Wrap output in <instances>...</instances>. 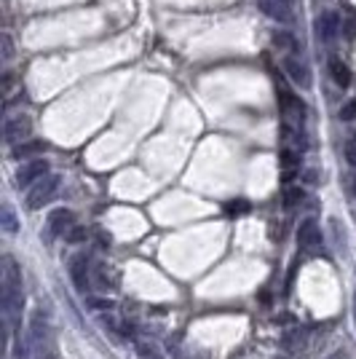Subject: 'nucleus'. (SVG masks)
Wrapping results in <instances>:
<instances>
[{
	"label": "nucleus",
	"instance_id": "f257e3e1",
	"mask_svg": "<svg viewBox=\"0 0 356 359\" xmlns=\"http://www.w3.org/2000/svg\"><path fill=\"white\" fill-rule=\"evenodd\" d=\"M21 271L17 265V260L11 255L3 258V308H6V319L11 324H17V317L24 303V290H21Z\"/></svg>",
	"mask_w": 356,
	"mask_h": 359
},
{
	"label": "nucleus",
	"instance_id": "f03ea898",
	"mask_svg": "<svg viewBox=\"0 0 356 359\" xmlns=\"http://www.w3.org/2000/svg\"><path fill=\"white\" fill-rule=\"evenodd\" d=\"M284 73H287L290 80H292L295 86H300V89H311V83H314L311 64H308V60H305V54H303L300 46L284 54Z\"/></svg>",
	"mask_w": 356,
	"mask_h": 359
},
{
	"label": "nucleus",
	"instance_id": "7ed1b4c3",
	"mask_svg": "<svg viewBox=\"0 0 356 359\" xmlns=\"http://www.w3.org/2000/svg\"><path fill=\"white\" fill-rule=\"evenodd\" d=\"M255 3L268 19L278 21L284 27L295 24V0H255Z\"/></svg>",
	"mask_w": 356,
	"mask_h": 359
},
{
	"label": "nucleus",
	"instance_id": "20e7f679",
	"mask_svg": "<svg viewBox=\"0 0 356 359\" xmlns=\"http://www.w3.org/2000/svg\"><path fill=\"white\" fill-rule=\"evenodd\" d=\"M57 188H60V177H57V175L40 177L38 182L30 188V193H27V207H30V209H40L43 204H48V201L54 199Z\"/></svg>",
	"mask_w": 356,
	"mask_h": 359
},
{
	"label": "nucleus",
	"instance_id": "39448f33",
	"mask_svg": "<svg viewBox=\"0 0 356 359\" xmlns=\"http://www.w3.org/2000/svg\"><path fill=\"white\" fill-rule=\"evenodd\" d=\"M317 38L324 43V46H332L343 30V17L337 11H321L317 17Z\"/></svg>",
	"mask_w": 356,
	"mask_h": 359
},
{
	"label": "nucleus",
	"instance_id": "423d86ee",
	"mask_svg": "<svg viewBox=\"0 0 356 359\" xmlns=\"http://www.w3.org/2000/svg\"><path fill=\"white\" fill-rule=\"evenodd\" d=\"M48 175V161L46 159H33L27 164H21V169L17 172V185L19 188H33L40 177Z\"/></svg>",
	"mask_w": 356,
	"mask_h": 359
},
{
	"label": "nucleus",
	"instance_id": "0eeeda50",
	"mask_svg": "<svg viewBox=\"0 0 356 359\" xmlns=\"http://www.w3.org/2000/svg\"><path fill=\"white\" fill-rule=\"evenodd\" d=\"M30 132H33V121L27 119V116H11V119L6 121V142L8 145H19L30 137Z\"/></svg>",
	"mask_w": 356,
	"mask_h": 359
},
{
	"label": "nucleus",
	"instance_id": "6e6552de",
	"mask_svg": "<svg viewBox=\"0 0 356 359\" xmlns=\"http://www.w3.org/2000/svg\"><path fill=\"white\" fill-rule=\"evenodd\" d=\"M297 244H300V249H308V252H314L321 244V231L314 218H305L297 225Z\"/></svg>",
	"mask_w": 356,
	"mask_h": 359
},
{
	"label": "nucleus",
	"instance_id": "1a4fd4ad",
	"mask_svg": "<svg viewBox=\"0 0 356 359\" xmlns=\"http://www.w3.org/2000/svg\"><path fill=\"white\" fill-rule=\"evenodd\" d=\"M73 228H75V215L70 209L62 207V209H54L48 215V234L51 236H67Z\"/></svg>",
	"mask_w": 356,
	"mask_h": 359
},
{
	"label": "nucleus",
	"instance_id": "9d476101",
	"mask_svg": "<svg viewBox=\"0 0 356 359\" xmlns=\"http://www.w3.org/2000/svg\"><path fill=\"white\" fill-rule=\"evenodd\" d=\"M327 73H330L332 83L340 86V89H348V86H351V78H354V76H351V67L346 64L343 57L330 54V57H327Z\"/></svg>",
	"mask_w": 356,
	"mask_h": 359
},
{
	"label": "nucleus",
	"instance_id": "9b49d317",
	"mask_svg": "<svg viewBox=\"0 0 356 359\" xmlns=\"http://www.w3.org/2000/svg\"><path fill=\"white\" fill-rule=\"evenodd\" d=\"M70 277L75 281V287H78L80 292H86L89 287H91V279H89V260L86 255H75V258L70 260Z\"/></svg>",
	"mask_w": 356,
	"mask_h": 359
},
{
	"label": "nucleus",
	"instance_id": "f8f14e48",
	"mask_svg": "<svg viewBox=\"0 0 356 359\" xmlns=\"http://www.w3.org/2000/svg\"><path fill=\"white\" fill-rule=\"evenodd\" d=\"M94 281H97L99 290H116V284H118V274L116 271H110L105 263H97L94 265Z\"/></svg>",
	"mask_w": 356,
	"mask_h": 359
},
{
	"label": "nucleus",
	"instance_id": "ddd939ff",
	"mask_svg": "<svg viewBox=\"0 0 356 359\" xmlns=\"http://www.w3.org/2000/svg\"><path fill=\"white\" fill-rule=\"evenodd\" d=\"M43 150H46V142L40 140L19 142V145H14V159H30V156H38Z\"/></svg>",
	"mask_w": 356,
	"mask_h": 359
},
{
	"label": "nucleus",
	"instance_id": "4468645a",
	"mask_svg": "<svg viewBox=\"0 0 356 359\" xmlns=\"http://www.w3.org/2000/svg\"><path fill=\"white\" fill-rule=\"evenodd\" d=\"M274 46H276V51L287 54V51H292V49L300 46V40H297L290 30H276V33H274Z\"/></svg>",
	"mask_w": 356,
	"mask_h": 359
},
{
	"label": "nucleus",
	"instance_id": "2eb2a0df",
	"mask_svg": "<svg viewBox=\"0 0 356 359\" xmlns=\"http://www.w3.org/2000/svg\"><path fill=\"white\" fill-rule=\"evenodd\" d=\"M0 215H3V231H6V234H17V231H19V220H17V215H14L11 204H3Z\"/></svg>",
	"mask_w": 356,
	"mask_h": 359
},
{
	"label": "nucleus",
	"instance_id": "dca6fc26",
	"mask_svg": "<svg viewBox=\"0 0 356 359\" xmlns=\"http://www.w3.org/2000/svg\"><path fill=\"white\" fill-rule=\"evenodd\" d=\"M137 357L139 359H163L161 349L150 340H137Z\"/></svg>",
	"mask_w": 356,
	"mask_h": 359
},
{
	"label": "nucleus",
	"instance_id": "f3484780",
	"mask_svg": "<svg viewBox=\"0 0 356 359\" xmlns=\"http://www.w3.org/2000/svg\"><path fill=\"white\" fill-rule=\"evenodd\" d=\"M303 201H305V191L303 188H287L284 191V207L287 209H292V207L303 204Z\"/></svg>",
	"mask_w": 356,
	"mask_h": 359
},
{
	"label": "nucleus",
	"instance_id": "a211bd4d",
	"mask_svg": "<svg viewBox=\"0 0 356 359\" xmlns=\"http://www.w3.org/2000/svg\"><path fill=\"white\" fill-rule=\"evenodd\" d=\"M281 166H284L287 177H290V175H295L292 169H295V166H300V159L295 156V150H281Z\"/></svg>",
	"mask_w": 356,
	"mask_h": 359
},
{
	"label": "nucleus",
	"instance_id": "6ab92c4d",
	"mask_svg": "<svg viewBox=\"0 0 356 359\" xmlns=\"http://www.w3.org/2000/svg\"><path fill=\"white\" fill-rule=\"evenodd\" d=\"M343 153H346V161L356 169V137H348L346 145H343Z\"/></svg>",
	"mask_w": 356,
	"mask_h": 359
},
{
	"label": "nucleus",
	"instance_id": "aec40b11",
	"mask_svg": "<svg viewBox=\"0 0 356 359\" xmlns=\"http://www.w3.org/2000/svg\"><path fill=\"white\" fill-rule=\"evenodd\" d=\"M89 306H91L94 311H110V308H113L110 300H102V298H89Z\"/></svg>",
	"mask_w": 356,
	"mask_h": 359
},
{
	"label": "nucleus",
	"instance_id": "412c9836",
	"mask_svg": "<svg viewBox=\"0 0 356 359\" xmlns=\"http://www.w3.org/2000/svg\"><path fill=\"white\" fill-rule=\"evenodd\" d=\"M67 241H73V244H80V241H86V228H73L70 234H67Z\"/></svg>",
	"mask_w": 356,
	"mask_h": 359
},
{
	"label": "nucleus",
	"instance_id": "4be33fe9",
	"mask_svg": "<svg viewBox=\"0 0 356 359\" xmlns=\"http://www.w3.org/2000/svg\"><path fill=\"white\" fill-rule=\"evenodd\" d=\"M225 209H228L231 215H241V212H247V209H249V204H247V201H231Z\"/></svg>",
	"mask_w": 356,
	"mask_h": 359
},
{
	"label": "nucleus",
	"instance_id": "5701e85b",
	"mask_svg": "<svg viewBox=\"0 0 356 359\" xmlns=\"http://www.w3.org/2000/svg\"><path fill=\"white\" fill-rule=\"evenodd\" d=\"M340 119L343 121H351V119H356V100H351L343 110H340Z\"/></svg>",
	"mask_w": 356,
	"mask_h": 359
},
{
	"label": "nucleus",
	"instance_id": "b1692460",
	"mask_svg": "<svg viewBox=\"0 0 356 359\" xmlns=\"http://www.w3.org/2000/svg\"><path fill=\"white\" fill-rule=\"evenodd\" d=\"M11 83H14V76H11V73H6V76H3V91H6V94H8L11 89H14Z\"/></svg>",
	"mask_w": 356,
	"mask_h": 359
},
{
	"label": "nucleus",
	"instance_id": "393cba45",
	"mask_svg": "<svg viewBox=\"0 0 356 359\" xmlns=\"http://www.w3.org/2000/svg\"><path fill=\"white\" fill-rule=\"evenodd\" d=\"M3 46H6V60H11V51H14V49H11V35L3 38Z\"/></svg>",
	"mask_w": 356,
	"mask_h": 359
},
{
	"label": "nucleus",
	"instance_id": "a878e982",
	"mask_svg": "<svg viewBox=\"0 0 356 359\" xmlns=\"http://www.w3.org/2000/svg\"><path fill=\"white\" fill-rule=\"evenodd\" d=\"M348 188H351V193L356 196V175H351V177H348Z\"/></svg>",
	"mask_w": 356,
	"mask_h": 359
},
{
	"label": "nucleus",
	"instance_id": "bb28decb",
	"mask_svg": "<svg viewBox=\"0 0 356 359\" xmlns=\"http://www.w3.org/2000/svg\"><path fill=\"white\" fill-rule=\"evenodd\" d=\"M354 322H356V298H354Z\"/></svg>",
	"mask_w": 356,
	"mask_h": 359
}]
</instances>
